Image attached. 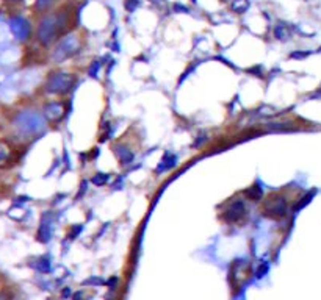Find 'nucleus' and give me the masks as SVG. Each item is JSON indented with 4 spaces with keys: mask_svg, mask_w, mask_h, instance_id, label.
<instances>
[{
    "mask_svg": "<svg viewBox=\"0 0 321 300\" xmlns=\"http://www.w3.org/2000/svg\"><path fill=\"white\" fill-rule=\"evenodd\" d=\"M66 24L64 16L60 14H50L46 16L43 21L40 22L38 27V40L43 46H49L57 40V36L61 33V28Z\"/></svg>",
    "mask_w": 321,
    "mask_h": 300,
    "instance_id": "nucleus-1",
    "label": "nucleus"
},
{
    "mask_svg": "<svg viewBox=\"0 0 321 300\" xmlns=\"http://www.w3.org/2000/svg\"><path fill=\"white\" fill-rule=\"evenodd\" d=\"M82 47L80 38L74 33H69L67 36H64L63 40L57 44L55 50H53V61L55 63H63L64 60L74 56Z\"/></svg>",
    "mask_w": 321,
    "mask_h": 300,
    "instance_id": "nucleus-2",
    "label": "nucleus"
},
{
    "mask_svg": "<svg viewBox=\"0 0 321 300\" xmlns=\"http://www.w3.org/2000/svg\"><path fill=\"white\" fill-rule=\"evenodd\" d=\"M76 83V77L70 73H64V72H58L53 73L49 77L47 83H46V91L50 94H57V96H64L70 89H73Z\"/></svg>",
    "mask_w": 321,
    "mask_h": 300,
    "instance_id": "nucleus-3",
    "label": "nucleus"
},
{
    "mask_svg": "<svg viewBox=\"0 0 321 300\" xmlns=\"http://www.w3.org/2000/svg\"><path fill=\"white\" fill-rule=\"evenodd\" d=\"M287 210H289L287 199L279 196V194L270 196L268 199L265 200V203H263L265 214L273 216V217H283L285 214H287Z\"/></svg>",
    "mask_w": 321,
    "mask_h": 300,
    "instance_id": "nucleus-4",
    "label": "nucleus"
},
{
    "mask_svg": "<svg viewBox=\"0 0 321 300\" xmlns=\"http://www.w3.org/2000/svg\"><path fill=\"white\" fill-rule=\"evenodd\" d=\"M246 216V205L243 200L237 199L234 202L227 203L226 210H224V220L226 222H230V223H235V222H240L243 217Z\"/></svg>",
    "mask_w": 321,
    "mask_h": 300,
    "instance_id": "nucleus-5",
    "label": "nucleus"
},
{
    "mask_svg": "<svg viewBox=\"0 0 321 300\" xmlns=\"http://www.w3.org/2000/svg\"><path fill=\"white\" fill-rule=\"evenodd\" d=\"M63 105L61 103H49L44 106V116L49 119V121H58L63 118Z\"/></svg>",
    "mask_w": 321,
    "mask_h": 300,
    "instance_id": "nucleus-6",
    "label": "nucleus"
},
{
    "mask_svg": "<svg viewBox=\"0 0 321 300\" xmlns=\"http://www.w3.org/2000/svg\"><path fill=\"white\" fill-rule=\"evenodd\" d=\"M50 236H52V220L46 214L43 217V220H41V227H40V232H38V238H40V241L47 242L50 239Z\"/></svg>",
    "mask_w": 321,
    "mask_h": 300,
    "instance_id": "nucleus-7",
    "label": "nucleus"
},
{
    "mask_svg": "<svg viewBox=\"0 0 321 300\" xmlns=\"http://www.w3.org/2000/svg\"><path fill=\"white\" fill-rule=\"evenodd\" d=\"M115 154H116L118 160H119L122 164H129V163L133 161V154L130 152V150L124 148V147H121V145H116V147H115Z\"/></svg>",
    "mask_w": 321,
    "mask_h": 300,
    "instance_id": "nucleus-8",
    "label": "nucleus"
},
{
    "mask_svg": "<svg viewBox=\"0 0 321 300\" xmlns=\"http://www.w3.org/2000/svg\"><path fill=\"white\" fill-rule=\"evenodd\" d=\"M11 158V150L5 142H0V166H4L5 163H8Z\"/></svg>",
    "mask_w": 321,
    "mask_h": 300,
    "instance_id": "nucleus-9",
    "label": "nucleus"
},
{
    "mask_svg": "<svg viewBox=\"0 0 321 300\" xmlns=\"http://www.w3.org/2000/svg\"><path fill=\"white\" fill-rule=\"evenodd\" d=\"M162 163H163V164H160V166H158V171H166V169H169V167H172V166L175 164V157L168 154V155L163 158Z\"/></svg>",
    "mask_w": 321,
    "mask_h": 300,
    "instance_id": "nucleus-10",
    "label": "nucleus"
},
{
    "mask_svg": "<svg viewBox=\"0 0 321 300\" xmlns=\"http://www.w3.org/2000/svg\"><path fill=\"white\" fill-rule=\"evenodd\" d=\"M37 269L38 271H41V272H49V269H50V259L49 258H40L38 259V265H37Z\"/></svg>",
    "mask_w": 321,
    "mask_h": 300,
    "instance_id": "nucleus-11",
    "label": "nucleus"
},
{
    "mask_svg": "<svg viewBox=\"0 0 321 300\" xmlns=\"http://www.w3.org/2000/svg\"><path fill=\"white\" fill-rule=\"evenodd\" d=\"M247 196H249V199H253V200H259L262 197V191L259 190V188L253 186L251 190L247 191Z\"/></svg>",
    "mask_w": 321,
    "mask_h": 300,
    "instance_id": "nucleus-12",
    "label": "nucleus"
},
{
    "mask_svg": "<svg viewBox=\"0 0 321 300\" xmlns=\"http://www.w3.org/2000/svg\"><path fill=\"white\" fill-rule=\"evenodd\" d=\"M106 180H109V175L106 174H97L96 177H93V183L97 184V186H102L106 183Z\"/></svg>",
    "mask_w": 321,
    "mask_h": 300,
    "instance_id": "nucleus-13",
    "label": "nucleus"
},
{
    "mask_svg": "<svg viewBox=\"0 0 321 300\" xmlns=\"http://www.w3.org/2000/svg\"><path fill=\"white\" fill-rule=\"evenodd\" d=\"M55 0H37V8L38 10H47Z\"/></svg>",
    "mask_w": 321,
    "mask_h": 300,
    "instance_id": "nucleus-14",
    "label": "nucleus"
},
{
    "mask_svg": "<svg viewBox=\"0 0 321 300\" xmlns=\"http://www.w3.org/2000/svg\"><path fill=\"white\" fill-rule=\"evenodd\" d=\"M13 2H17V0H13Z\"/></svg>",
    "mask_w": 321,
    "mask_h": 300,
    "instance_id": "nucleus-15",
    "label": "nucleus"
}]
</instances>
